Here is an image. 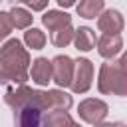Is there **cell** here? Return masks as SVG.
<instances>
[{"label": "cell", "mask_w": 127, "mask_h": 127, "mask_svg": "<svg viewBox=\"0 0 127 127\" xmlns=\"http://www.w3.org/2000/svg\"><path fill=\"white\" fill-rule=\"evenodd\" d=\"M4 101L14 111L24 109V107H32V109H38L42 113L44 111H67L73 103L71 95L62 91V89L40 91V89L28 87L26 83L8 87L4 93Z\"/></svg>", "instance_id": "1"}, {"label": "cell", "mask_w": 127, "mask_h": 127, "mask_svg": "<svg viewBox=\"0 0 127 127\" xmlns=\"http://www.w3.org/2000/svg\"><path fill=\"white\" fill-rule=\"evenodd\" d=\"M30 54L22 46L20 40L10 38L0 46V83H12V85H22L28 79V69H30Z\"/></svg>", "instance_id": "2"}, {"label": "cell", "mask_w": 127, "mask_h": 127, "mask_svg": "<svg viewBox=\"0 0 127 127\" xmlns=\"http://www.w3.org/2000/svg\"><path fill=\"white\" fill-rule=\"evenodd\" d=\"M97 89L101 93L127 95V58L125 56L101 64L99 77H97Z\"/></svg>", "instance_id": "3"}, {"label": "cell", "mask_w": 127, "mask_h": 127, "mask_svg": "<svg viewBox=\"0 0 127 127\" xmlns=\"http://www.w3.org/2000/svg\"><path fill=\"white\" fill-rule=\"evenodd\" d=\"M93 83V64L85 58H79L73 62V75L69 87L75 93H85Z\"/></svg>", "instance_id": "4"}, {"label": "cell", "mask_w": 127, "mask_h": 127, "mask_svg": "<svg viewBox=\"0 0 127 127\" xmlns=\"http://www.w3.org/2000/svg\"><path fill=\"white\" fill-rule=\"evenodd\" d=\"M77 113H79V117H81L85 123L97 125V123H101V121L107 117L109 107H107V103L101 101V99L87 97V99H83V101L77 105Z\"/></svg>", "instance_id": "5"}, {"label": "cell", "mask_w": 127, "mask_h": 127, "mask_svg": "<svg viewBox=\"0 0 127 127\" xmlns=\"http://www.w3.org/2000/svg\"><path fill=\"white\" fill-rule=\"evenodd\" d=\"M50 64H52V81H56L58 87H67L73 75V60L64 54L50 60Z\"/></svg>", "instance_id": "6"}, {"label": "cell", "mask_w": 127, "mask_h": 127, "mask_svg": "<svg viewBox=\"0 0 127 127\" xmlns=\"http://www.w3.org/2000/svg\"><path fill=\"white\" fill-rule=\"evenodd\" d=\"M125 22H123V16L119 10H103L99 16H97V28L103 32V34H121Z\"/></svg>", "instance_id": "7"}, {"label": "cell", "mask_w": 127, "mask_h": 127, "mask_svg": "<svg viewBox=\"0 0 127 127\" xmlns=\"http://www.w3.org/2000/svg\"><path fill=\"white\" fill-rule=\"evenodd\" d=\"M95 44H97L99 56L105 58V60H113L123 50V38H121V34H103Z\"/></svg>", "instance_id": "8"}, {"label": "cell", "mask_w": 127, "mask_h": 127, "mask_svg": "<svg viewBox=\"0 0 127 127\" xmlns=\"http://www.w3.org/2000/svg\"><path fill=\"white\" fill-rule=\"evenodd\" d=\"M14 127H44V113L32 107L14 111Z\"/></svg>", "instance_id": "9"}, {"label": "cell", "mask_w": 127, "mask_h": 127, "mask_svg": "<svg viewBox=\"0 0 127 127\" xmlns=\"http://www.w3.org/2000/svg\"><path fill=\"white\" fill-rule=\"evenodd\" d=\"M30 75L32 81L38 85H48L52 81V64L48 58H36L30 64Z\"/></svg>", "instance_id": "10"}, {"label": "cell", "mask_w": 127, "mask_h": 127, "mask_svg": "<svg viewBox=\"0 0 127 127\" xmlns=\"http://www.w3.org/2000/svg\"><path fill=\"white\" fill-rule=\"evenodd\" d=\"M42 24L56 32V30H62L65 26H71V16L67 12H62V10H48L44 16H42Z\"/></svg>", "instance_id": "11"}, {"label": "cell", "mask_w": 127, "mask_h": 127, "mask_svg": "<svg viewBox=\"0 0 127 127\" xmlns=\"http://www.w3.org/2000/svg\"><path fill=\"white\" fill-rule=\"evenodd\" d=\"M73 46H75V50H79V52H89V50H93L95 48V34H93V30L91 28H87V26H79L77 30H73Z\"/></svg>", "instance_id": "12"}, {"label": "cell", "mask_w": 127, "mask_h": 127, "mask_svg": "<svg viewBox=\"0 0 127 127\" xmlns=\"http://www.w3.org/2000/svg\"><path fill=\"white\" fill-rule=\"evenodd\" d=\"M8 18H10V24L12 28H18V30H28L30 24H32V14L26 10V8H20V6H14L10 12H8Z\"/></svg>", "instance_id": "13"}, {"label": "cell", "mask_w": 127, "mask_h": 127, "mask_svg": "<svg viewBox=\"0 0 127 127\" xmlns=\"http://www.w3.org/2000/svg\"><path fill=\"white\" fill-rule=\"evenodd\" d=\"M103 6H105V0H79L77 4V14L81 18H87V20H93L95 16H99L103 12Z\"/></svg>", "instance_id": "14"}, {"label": "cell", "mask_w": 127, "mask_h": 127, "mask_svg": "<svg viewBox=\"0 0 127 127\" xmlns=\"http://www.w3.org/2000/svg\"><path fill=\"white\" fill-rule=\"evenodd\" d=\"M73 119L67 111H48L44 115V127H71Z\"/></svg>", "instance_id": "15"}, {"label": "cell", "mask_w": 127, "mask_h": 127, "mask_svg": "<svg viewBox=\"0 0 127 127\" xmlns=\"http://www.w3.org/2000/svg\"><path fill=\"white\" fill-rule=\"evenodd\" d=\"M24 42L32 50H42L46 46V34L42 30H38V28H28L24 32Z\"/></svg>", "instance_id": "16"}, {"label": "cell", "mask_w": 127, "mask_h": 127, "mask_svg": "<svg viewBox=\"0 0 127 127\" xmlns=\"http://www.w3.org/2000/svg\"><path fill=\"white\" fill-rule=\"evenodd\" d=\"M71 40H73V28H71V26H65V28H62V30H56V32H52V36H50V42H52L56 48H65Z\"/></svg>", "instance_id": "17"}, {"label": "cell", "mask_w": 127, "mask_h": 127, "mask_svg": "<svg viewBox=\"0 0 127 127\" xmlns=\"http://www.w3.org/2000/svg\"><path fill=\"white\" fill-rule=\"evenodd\" d=\"M10 32H12V24H10L8 12H0V42L6 40Z\"/></svg>", "instance_id": "18"}, {"label": "cell", "mask_w": 127, "mask_h": 127, "mask_svg": "<svg viewBox=\"0 0 127 127\" xmlns=\"http://www.w3.org/2000/svg\"><path fill=\"white\" fill-rule=\"evenodd\" d=\"M14 4H26L30 6L34 12H42L46 6H48V0H12Z\"/></svg>", "instance_id": "19"}, {"label": "cell", "mask_w": 127, "mask_h": 127, "mask_svg": "<svg viewBox=\"0 0 127 127\" xmlns=\"http://www.w3.org/2000/svg\"><path fill=\"white\" fill-rule=\"evenodd\" d=\"M95 127H125V123H123V121H113V123H105V121H101V123H97Z\"/></svg>", "instance_id": "20"}, {"label": "cell", "mask_w": 127, "mask_h": 127, "mask_svg": "<svg viewBox=\"0 0 127 127\" xmlns=\"http://www.w3.org/2000/svg\"><path fill=\"white\" fill-rule=\"evenodd\" d=\"M58 4H60L62 8H69V6L75 4V0H58Z\"/></svg>", "instance_id": "21"}, {"label": "cell", "mask_w": 127, "mask_h": 127, "mask_svg": "<svg viewBox=\"0 0 127 127\" xmlns=\"http://www.w3.org/2000/svg\"><path fill=\"white\" fill-rule=\"evenodd\" d=\"M71 127H81V125H77V123H75V121H73V125H71Z\"/></svg>", "instance_id": "22"}]
</instances>
